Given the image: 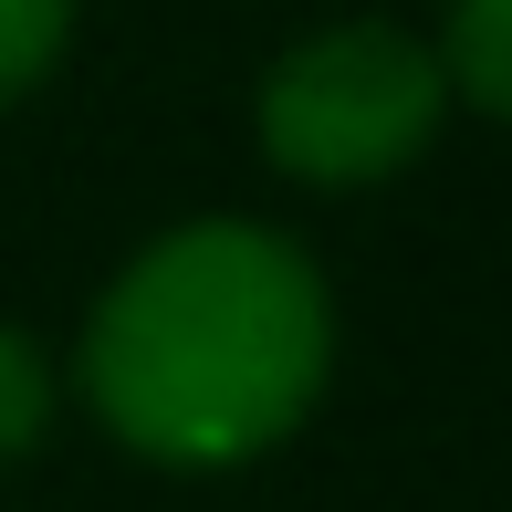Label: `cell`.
Listing matches in <instances>:
<instances>
[{"instance_id": "6da1fadb", "label": "cell", "mask_w": 512, "mask_h": 512, "mask_svg": "<svg viewBox=\"0 0 512 512\" xmlns=\"http://www.w3.org/2000/svg\"><path fill=\"white\" fill-rule=\"evenodd\" d=\"M335 377V293L272 220L157 230L95 293L74 387L157 471H241L283 450Z\"/></svg>"}, {"instance_id": "7a4b0ae2", "label": "cell", "mask_w": 512, "mask_h": 512, "mask_svg": "<svg viewBox=\"0 0 512 512\" xmlns=\"http://www.w3.org/2000/svg\"><path fill=\"white\" fill-rule=\"evenodd\" d=\"M450 115V63L408 21H324V32L283 42L251 95V136L293 189H387L418 168Z\"/></svg>"}, {"instance_id": "3957f363", "label": "cell", "mask_w": 512, "mask_h": 512, "mask_svg": "<svg viewBox=\"0 0 512 512\" xmlns=\"http://www.w3.org/2000/svg\"><path fill=\"white\" fill-rule=\"evenodd\" d=\"M439 63H450V105H481L512 126V0H450Z\"/></svg>"}, {"instance_id": "277c9868", "label": "cell", "mask_w": 512, "mask_h": 512, "mask_svg": "<svg viewBox=\"0 0 512 512\" xmlns=\"http://www.w3.org/2000/svg\"><path fill=\"white\" fill-rule=\"evenodd\" d=\"M53 408H63L53 356H42L21 324H0V471H11V460H32L42 439H53Z\"/></svg>"}, {"instance_id": "5b68a950", "label": "cell", "mask_w": 512, "mask_h": 512, "mask_svg": "<svg viewBox=\"0 0 512 512\" xmlns=\"http://www.w3.org/2000/svg\"><path fill=\"white\" fill-rule=\"evenodd\" d=\"M74 42V0H0V105H21Z\"/></svg>"}]
</instances>
